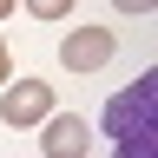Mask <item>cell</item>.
<instances>
[{
  "mask_svg": "<svg viewBox=\"0 0 158 158\" xmlns=\"http://www.w3.org/2000/svg\"><path fill=\"white\" fill-rule=\"evenodd\" d=\"M112 158H158V73H138L118 99H106Z\"/></svg>",
  "mask_w": 158,
  "mask_h": 158,
  "instance_id": "6da1fadb",
  "label": "cell"
},
{
  "mask_svg": "<svg viewBox=\"0 0 158 158\" xmlns=\"http://www.w3.org/2000/svg\"><path fill=\"white\" fill-rule=\"evenodd\" d=\"M86 145H92V125L79 112H53L46 125H40V152L46 158H86Z\"/></svg>",
  "mask_w": 158,
  "mask_h": 158,
  "instance_id": "3957f363",
  "label": "cell"
},
{
  "mask_svg": "<svg viewBox=\"0 0 158 158\" xmlns=\"http://www.w3.org/2000/svg\"><path fill=\"white\" fill-rule=\"evenodd\" d=\"M27 13H40V20H66L73 13V0H20Z\"/></svg>",
  "mask_w": 158,
  "mask_h": 158,
  "instance_id": "5b68a950",
  "label": "cell"
},
{
  "mask_svg": "<svg viewBox=\"0 0 158 158\" xmlns=\"http://www.w3.org/2000/svg\"><path fill=\"white\" fill-rule=\"evenodd\" d=\"M13 7H20V0H0V20H7V13H13Z\"/></svg>",
  "mask_w": 158,
  "mask_h": 158,
  "instance_id": "ba28073f",
  "label": "cell"
},
{
  "mask_svg": "<svg viewBox=\"0 0 158 158\" xmlns=\"http://www.w3.org/2000/svg\"><path fill=\"white\" fill-rule=\"evenodd\" d=\"M112 7H125V13H152L158 0H112Z\"/></svg>",
  "mask_w": 158,
  "mask_h": 158,
  "instance_id": "52a82bcc",
  "label": "cell"
},
{
  "mask_svg": "<svg viewBox=\"0 0 158 158\" xmlns=\"http://www.w3.org/2000/svg\"><path fill=\"white\" fill-rule=\"evenodd\" d=\"M53 112L59 106H53V86H46V79H7V86H0V118L20 125V132H40Z\"/></svg>",
  "mask_w": 158,
  "mask_h": 158,
  "instance_id": "7a4b0ae2",
  "label": "cell"
},
{
  "mask_svg": "<svg viewBox=\"0 0 158 158\" xmlns=\"http://www.w3.org/2000/svg\"><path fill=\"white\" fill-rule=\"evenodd\" d=\"M13 79V53H7V40H0V86Z\"/></svg>",
  "mask_w": 158,
  "mask_h": 158,
  "instance_id": "8992f818",
  "label": "cell"
},
{
  "mask_svg": "<svg viewBox=\"0 0 158 158\" xmlns=\"http://www.w3.org/2000/svg\"><path fill=\"white\" fill-rule=\"evenodd\" d=\"M112 53H118V40H112L106 27H73V33H66V46H59V59H66L73 73H99Z\"/></svg>",
  "mask_w": 158,
  "mask_h": 158,
  "instance_id": "277c9868",
  "label": "cell"
}]
</instances>
